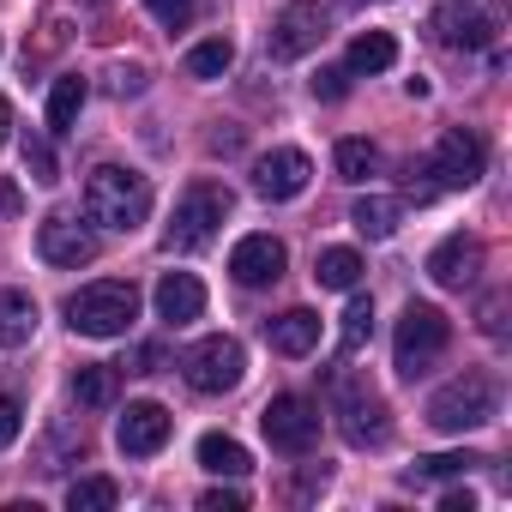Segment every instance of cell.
<instances>
[{
    "label": "cell",
    "mask_w": 512,
    "mask_h": 512,
    "mask_svg": "<svg viewBox=\"0 0 512 512\" xmlns=\"http://www.w3.org/2000/svg\"><path fill=\"white\" fill-rule=\"evenodd\" d=\"M145 217H151V181L145 175H133L121 163H103V169L85 175V223L133 235Z\"/></svg>",
    "instance_id": "cell-1"
},
{
    "label": "cell",
    "mask_w": 512,
    "mask_h": 512,
    "mask_svg": "<svg viewBox=\"0 0 512 512\" xmlns=\"http://www.w3.org/2000/svg\"><path fill=\"white\" fill-rule=\"evenodd\" d=\"M446 344H452V320H446L434 302H410V308L398 314V332H392V368H398L404 380H422V374L446 356Z\"/></svg>",
    "instance_id": "cell-2"
},
{
    "label": "cell",
    "mask_w": 512,
    "mask_h": 512,
    "mask_svg": "<svg viewBox=\"0 0 512 512\" xmlns=\"http://www.w3.org/2000/svg\"><path fill=\"white\" fill-rule=\"evenodd\" d=\"M494 410H500V386H494V374L470 368V374L446 380V386L428 398V428H440V434H470V428L494 422Z\"/></svg>",
    "instance_id": "cell-3"
},
{
    "label": "cell",
    "mask_w": 512,
    "mask_h": 512,
    "mask_svg": "<svg viewBox=\"0 0 512 512\" xmlns=\"http://www.w3.org/2000/svg\"><path fill=\"white\" fill-rule=\"evenodd\" d=\"M428 31L440 49H494L506 31V0H434Z\"/></svg>",
    "instance_id": "cell-4"
},
{
    "label": "cell",
    "mask_w": 512,
    "mask_h": 512,
    "mask_svg": "<svg viewBox=\"0 0 512 512\" xmlns=\"http://www.w3.org/2000/svg\"><path fill=\"white\" fill-rule=\"evenodd\" d=\"M133 320H139V290L121 284V278L85 284L79 296H67V326L85 332V338H121Z\"/></svg>",
    "instance_id": "cell-5"
},
{
    "label": "cell",
    "mask_w": 512,
    "mask_h": 512,
    "mask_svg": "<svg viewBox=\"0 0 512 512\" xmlns=\"http://www.w3.org/2000/svg\"><path fill=\"white\" fill-rule=\"evenodd\" d=\"M229 187L223 181H193L181 199H175V211H169V229H163V247L169 253H193V247H205L211 235H217V223L229 217Z\"/></svg>",
    "instance_id": "cell-6"
},
{
    "label": "cell",
    "mask_w": 512,
    "mask_h": 512,
    "mask_svg": "<svg viewBox=\"0 0 512 512\" xmlns=\"http://www.w3.org/2000/svg\"><path fill=\"white\" fill-rule=\"evenodd\" d=\"M332 398H338V428H344V440H350L356 452H374V446L392 440V416H386V398H380L374 386L338 374V380H332Z\"/></svg>",
    "instance_id": "cell-7"
},
{
    "label": "cell",
    "mask_w": 512,
    "mask_h": 512,
    "mask_svg": "<svg viewBox=\"0 0 512 512\" xmlns=\"http://www.w3.org/2000/svg\"><path fill=\"white\" fill-rule=\"evenodd\" d=\"M241 374H247V350L235 344V338H199L193 350H181V380L193 386V392H205V398H217V392H235L241 386Z\"/></svg>",
    "instance_id": "cell-8"
},
{
    "label": "cell",
    "mask_w": 512,
    "mask_h": 512,
    "mask_svg": "<svg viewBox=\"0 0 512 512\" xmlns=\"http://www.w3.org/2000/svg\"><path fill=\"white\" fill-rule=\"evenodd\" d=\"M260 428H266L272 452H284V458H308V452L320 446V404L302 398V392H278V398L260 410Z\"/></svg>",
    "instance_id": "cell-9"
},
{
    "label": "cell",
    "mask_w": 512,
    "mask_h": 512,
    "mask_svg": "<svg viewBox=\"0 0 512 512\" xmlns=\"http://www.w3.org/2000/svg\"><path fill=\"white\" fill-rule=\"evenodd\" d=\"M488 169V145L464 127H446L434 139V157L422 163V175H434V193H458V187H476Z\"/></svg>",
    "instance_id": "cell-10"
},
{
    "label": "cell",
    "mask_w": 512,
    "mask_h": 512,
    "mask_svg": "<svg viewBox=\"0 0 512 512\" xmlns=\"http://www.w3.org/2000/svg\"><path fill=\"white\" fill-rule=\"evenodd\" d=\"M37 253H43L49 266H61V272H79V266L97 260V229L79 223V217H67V211H49L37 223Z\"/></svg>",
    "instance_id": "cell-11"
},
{
    "label": "cell",
    "mask_w": 512,
    "mask_h": 512,
    "mask_svg": "<svg viewBox=\"0 0 512 512\" xmlns=\"http://www.w3.org/2000/svg\"><path fill=\"white\" fill-rule=\"evenodd\" d=\"M320 43H326V13L308 7V0L284 7V13L272 19V31H266V55H272V61H302V55H314Z\"/></svg>",
    "instance_id": "cell-12"
},
{
    "label": "cell",
    "mask_w": 512,
    "mask_h": 512,
    "mask_svg": "<svg viewBox=\"0 0 512 512\" xmlns=\"http://www.w3.org/2000/svg\"><path fill=\"white\" fill-rule=\"evenodd\" d=\"M308 181H314V163H308V151H296V145H278V151H266L260 163H253V193L272 199V205L296 199Z\"/></svg>",
    "instance_id": "cell-13"
},
{
    "label": "cell",
    "mask_w": 512,
    "mask_h": 512,
    "mask_svg": "<svg viewBox=\"0 0 512 512\" xmlns=\"http://www.w3.org/2000/svg\"><path fill=\"white\" fill-rule=\"evenodd\" d=\"M284 266H290V253H284V241H278V235H241V241L229 247V278H235V284H247V290L278 284V278H284Z\"/></svg>",
    "instance_id": "cell-14"
},
{
    "label": "cell",
    "mask_w": 512,
    "mask_h": 512,
    "mask_svg": "<svg viewBox=\"0 0 512 512\" xmlns=\"http://www.w3.org/2000/svg\"><path fill=\"white\" fill-rule=\"evenodd\" d=\"M482 260H488L482 241L458 229V235H446V241L428 253V278H434L440 290H470V284L482 278Z\"/></svg>",
    "instance_id": "cell-15"
},
{
    "label": "cell",
    "mask_w": 512,
    "mask_h": 512,
    "mask_svg": "<svg viewBox=\"0 0 512 512\" xmlns=\"http://www.w3.org/2000/svg\"><path fill=\"white\" fill-rule=\"evenodd\" d=\"M169 428H175V422H169V410L145 398V404H127V416L115 422V446H121L127 458H151V452H163V446H169Z\"/></svg>",
    "instance_id": "cell-16"
},
{
    "label": "cell",
    "mask_w": 512,
    "mask_h": 512,
    "mask_svg": "<svg viewBox=\"0 0 512 512\" xmlns=\"http://www.w3.org/2000/svg\"><path fill=\"white\" fill-rule=\"evenodd\" d=\"M151 302H157V320H169V326H193V320L205 314V284H199L193 272H163Z\"/></svg>",
    "instance_id": "cell-17"
},
{
    "label": "cell",
    "mask_w": 512,
    "mask_h": 512,
    "mask_svg": "<svg viewBox=\"0 0 512 512\" xmlns=\"http://www.w3.org/2000/svg\"><path fill=\"white\" fill-rule=\"evenodd\" d=\"M266 338H272L278 356H308V350L320 344V314H314V308H290V314H278V320L266 326Z\"/></svg>",
    "instance_id": "cell-18"
},
{
    "label": "cell",
    "mask_w": 512,
    "mask_h": 512,
    "mask_svg": "<svg viewBox=\"0 0 512 512\" xmlns=\"http://www.w3.org/2000/svg\"><path fill=\"white\" fill-rule=\"evenodd\" d=\"M398 217H404V199H392V193H362V199L350 205V223H356L368 241H386V235L398 229Z\"/></svg>",
    "instance_id": "cell-19"
},
{
    "label": "cell",
    "mask_w": 512,
    "mask_h": 512,
    "mask_svg": "<svg viewBox=\"0 0 512 512\" xmlns=\"http://www.w3.org/2000/svg\"><path fill=\"white\" fill-rule=\"evenodd\" d=\"M73 398H79L85 410H115V398H121V368L85 362V368L73 374Z\"/></svg>",
    "instance_id": "cell-20"
},
{
    "label": "cell",
    "mask_w": 512,
    "mask_h": 512,
    "mask_svg": "<svg viewBox=\"0 0 512 512\" xmlns=\"http://www.w3.org/2000/svg\"><path fill=\"white\" fill-rule=\"evenodd\" d=\"M37 332V302L25 290H0V350H19Z\"/></svg>",
    "instance_id": "cell-21"
},
{
    "label": "cell",
    "mask_w": 512,
    "mask_h": 512,
    "mask_svg": "<svg viewBox=\"0 0 512 512\" xmlns=\"http://www.w3.org/2000/svg\"><path fill=\"white\" fill-rule=\"evenodd\" d=\"M85 97H91V85H85L79 73H61V79H55V91H49V133H73V121H79Z\"/></svg>",
    "instance_id": "cell-22"
},
{
    "label": "cell",
    "mask_w": 512,
    "mask_h": 512,
    "mask_svg": "<svg viewBox=\"0 0 512 512\" xmlns=\"http://www.w3.org/2000/svg\"><path fill=\"white\" fill-rule=\"evenodd\" d=\"M199 470H211V476H247L253 458H247L241 440H229V434H205V440H199Z\"/></svg>",
    "instance_id": "cell-23"
},
{
    "label": "cell",
    "mask_w": 512,
    "mask_h": 512,
    "mask_svg": "<svg viewBox=\"0 0 512 512\" xmlns=\"http://www.w3.org/2000/svg\"><path fill=\"white\" fill-rule=\"evenodd\" d=\"M314 278H320V290H356L362 284V253L356 247H326L314 260Z\"/></svg>",
    "instance_id": "cell-24"
},
{
    "label": "cell",
    "mask_w": 512,
    "mask_h": 512,
    "mask_svg": "<svg viewBox=\"0 0 512 512\" xmlns=\"http://www.w3.org/2000/svg\"><path fill=\"white\" fill-rule=\"evenodd\" d=\"M392 61H398V43H392L386 31H362V37L350 43V55H344L350 73H386Z\"/></svg>",
    "instance_id": "cell-25"
},
{
    "label": "cell",
    "mask_w": 512,
    "mask_h": 512,
    "mask_svg": "<svg viewBox=\"0 0 512 512\" xmlns=\"http://www.w3.org/2000/svg\"><path fill=\"white\" fill-rule=\"evenodd\" d=\"M482 464V452H434V458H416L404 470V482H452V476H470Z\"/></svg>",
    "instance_id": "cell-26"
},
{
    "label": "cell",
    "mask_w": 512,
    "mask_h": 512,
    "mask_svg": "<svg viewBox=\"0 0 512 512\" xmlns=\"http://www.w3.org/2000/svg\"><path fill=\"white\" fill-rule=\"evenodd\" d=\"M229 61H235V43H229V37H205V43L187 49V73H193V79H223Z\"/></svg>",
    "instance_id": "cell-27"
},
{
    "label": "cell",
    "mask_w": 512,
    "mask_h": 512,
    "mask_svg": "<svg viewBox=\"0 0 512 512\" xmlns=\"http://www.w3.org/2000/svg\"><path fill=\"white\" fill-rule=\"evenodd\" d=\"M332 163H338V181H368V175L380 169V151H374L368 139H338Z\"/></svg>",
    "instance_id": "cell-28"
},
{
    "label": "cell",
    "mask_w": 512,
    "mask_h": 512,
    "mask_svg": "<svg viewBox=\"0 0 512 512\" xmlns=\"http://www.w3.org/2000/svg\"><path fill=\"white\" fill-rule=\"evenodd\" d=\"M368 338H374V302H368V296H350L344 326H338V350H344V356H356Z\"/></svg>",
    "instance_id": "cell-29"
},
{
    "label": "cell",
    "mask_w": 512,
    "mask_h": 512,
    "mask_svg": "<svg viewBox=\"0 0 512 512\" xmlns=\"http://www.w3.org/2000/svg\"><path fill=\"white\" fill-rule=\"evenodd\" d=\"M115 500H121V488H115L109 476H79V482L67 488V506H73V512H115Z\"/></svg>",
    "instance_id": "cell-30"
},
{
    "label": "cell",
    "mask_w": 512,
    "mask_h": 512,
    "mask_svg": "<svg viewBox=\"0 0 512 512\" xmlns=\"http://www.w3.org/2000/svg\"><path fill=\"white\" fill-rule=\"evenodd\" d=\"M19 145H25V169H31V181L55 187V181H61V169H55V151H49V139H43V133H25Z\"/></svg>",
    "instance_id": "cell-31"
},
{
    "label": "cell",
    "mask_w": 512,
    "mask_h": 512,
    "mask_svg": "<svg viewBox=\"0 0 512 512\" xmlns=\"http://www.w3.org/2000/svg\"><path fill=\"white\" fill-rule=\"evenodd\" d=\"M145 13L163 25V31H187L199 19V0H145Z\"/></svg>",
    "instance_id": "cell-32"
},
{
    "label": "cell",
    "mask_w": 512,
    "mask_h": 512,
    "mask_svg": "<svg viewBox=\"0 0 512 512\" xmlns=\"http://www.w3.org/2000/svg\"><path fill=\"white\" fill-rule=\"evenodd\" d=\"M350 79H356L350 67H320V73H314V97H320V103H344V97H350Z\"/></svg>",
    "instance_id": "cell-33"
},
{
    "label": "cell",
    "mask_w": 512,
    "mask_h": 512,
    "mask_svg": "<svg viewBox=\"0 0 512 512\" xmlns=\"http://www.w3.org/2000/svg\"><path fill=\"white\" fill-rule=\"evenodd\" d=\"M19 428H25V410H19V398H7V392H0V452H7V446L19 440Z\"/></svg>",
    "instance_id": "cell-34"
},
{
    "label": "cell",
    "mask_w": 512,
    "mask_h": 512,
    "mask_svg": "<svg viewBox=\"0 0 512 512\" xmlns=\"http://www.w3.org/2000/svg\"><path fill=\"white\" fill-rule=\"evenodd\" d=\"M115 97H139L145 91V67H115V85H109Z\"/></svg>",
    "instance_id": "cell-35"
},
{
    "label": "cell",
    "mask_w": 512,
    "mask_h": 512,
    "mask_svg": "<svg viewBox=\"0 0 512 512\" xmlns=\"http://www.w3.org/2000/svg\"><path fill=\"white\" fill-rule=\"evenodd\" d=\"M247 500L241 494H229V488H211V494H199V512H241Z\"/></svg>",
    "instance_id": "cell-36"
},
{
    "label": "cell",
    "mask_w": 512,
    "mask_h": 512,
    "mask_svg": "<svg viewBox=\"0 0 512 512\" xmlns=\"http://www.w3.org/2000/svg\"><path fill=\"white\" fill-rule=\"evenodd\" d=\"M500 314H506V302H500V296H488V302H482V332H488V338H500V332H506V320H500Z\"/></svg>",
    "instance_id": "cell-37"
},
{
    "label": "cell",
    "mask_w": 512,
    "mask_h": 512,
    "mask_svg": "<svg viewBox=\"0 0 512 512\" xmlns=\"http://www.w3.org/2000/svg\"><path fill=\"white\" fill-rule=\"evenodd\" d=\"M163 368V344H145L139 356H133V374H157Z\"/></svg>",
    "instance_id": "cell-38"
},
{
    "label": "cell",
    "mask_w": 512,
    "mask_h": 512,
    "mask_svg": "<svg viewBox=\"0 0 512 512\" xmlns=\"http://www.w3.org/2000/svg\"><path fill=\"white\" fill-rule=\"evenodd\" d=\"M205 145H211L217 157H229V151H241V127H229V133H211Z\"/></svg>",
    "instance_id": "cell-39"
},
{
    "label": "cell",
    "mask_w": 512,
    "mask_h": 512,
    "mask_svg": "<svg viewBox=\"0 0 512 512\" xmlns=\"http://www.w3.org/2000/svg\"><path fill=\"white\" fill-rule=\"evenodd\" d=\"M440 512H476V494H470V488H452V494L440 500Z\"/></svg>",
    "instance_id": "cell-40"
},
{
    "label": "cell",
    "mask_w": 512,
    "mask_h": 512,
    "mask_svg": "<svg viewBox=\"0 0 512 512\" xmlns=\"http://www.w3.org/2000/svg\"><path fill=\"white\" fill-rule=\"evenodd\" d=\"M0 217H19V187L0 181Z\"/></svg>",
    "instance_id": "cell-41"
},
{
    "label": "cell",
    "mask_w": 512,
    "mask_h": 512,
    "mask_svg": "<svg viewBox=\"0 0 512 512\" xmlns=\"http://www.w3.org/2000/svg\"><path fill=\"white\" fill-rule=\"evenodd\" d=\"M314 488H326V470H320V464H314V470H308V476L296 482V494H314Z\"/></svg>",
    "instance_id": "cell-42"
},
{
    "label": "cell",
    "mask_w": 512,
    "mask_h": 512,
    "mask_svg": "<svg viewBox=\"0 0 512 512\" xmlns=\"http://www.w3.org/2000/svg\"><path fill=\"white\" fill-rule=\"evenodd\" d=\"M7 139H13V103L0 97V145H7Z\"/></svg>",
    "instance_id": "cell-43"
}]
</instances>
